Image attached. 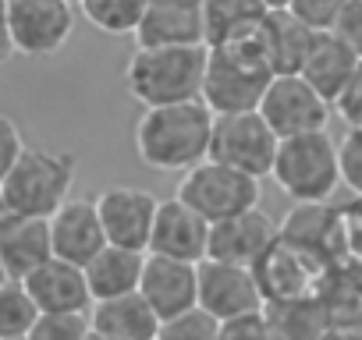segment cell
<instances>
[{
	"mask_svg": "<svg viewBox=\"0 0 362 340\" xmlns=\"http://www.w3.org/2000/svg\"><path fill=\"white\" fill-rule=\"evenodd\" d=\"M217 114L203 103H170L146 107L135 121V156L149 170H192L210 159Z\"/></svg>",
	"mask_w": 362,
	"mask_h": 340,
	"instance_id": "cell-1",
	"label": "cell"
},
{
	"mask_svg": "<svg viewBox=\"0 0 362 340\" xmlns=\"http://www.w3.org/2000/svg\"><path fill=\"white\" fill-rule=\"evenodd\" d=\"M206 61V47H135L124 64V89L142 110L203 99Z\"/></svg>",
	"mask_w": 362,
	"mask_h": 340,
	"instance_id": "cell-2",
	"label": "cell"
},
{
	"mask_svg": "<svg viewBox=\"0 0 362 340\" xmlns=\"http://www.w3.org/2000/svg\"><path fill=\"white\" fill-rule=\"evenodd\" d=\"M206 82H203V103L214 114H245L259 110L267 85L274 82V68L259 47V32L238 43L206 47Z\"/></svg>",
	"mask_w": 362,
	"mask_h": 340,
	"instance_id": "cell-3",
	"label": "cell"
},
{
	"mask_svg": "<svg viewBox=\"0 0 362 340\" xmlns=\"http://www.w3.org/2000/svg\"><path fill=\"white\" fill-rule=\"evenodd\" d=\"M78 178V159L68 149H43V145H25L18 163L8 170L0 181L4 199L15 217H43L50 220L75 188Z\"/></svg>",
	"mask_w": 362,
	"mask_h": 340,
	"instance_id": "cell-4",
	"label": "cell"
},
{
	"mask_svg": "<svg viewBox=\"0 0 362 340\" xmlns=\"http://www.w3.org/2000/svg\"><path fill=\"white\" fill-rule=\"evenodd\" d=\"M270 178L291 202H330L341 188L337 142L330 138V131L281 138Z\"/></svg>",
	"mask_w": 362,
	"mask_h": 340,
	"instance_id": "cell-5",
	"label": "cell"
},
{
	"mask_svg": "<svg viewBox=\"0 0 362 340\" xmlns=\"http://www.w3.org/2000/svg\"><path fill=\"white\" fill-rule=\"evenodd\" d=\"M174 195L185 206H192L203 220L221 224V220L256 210L263 199V188H259V178H249L242 170L224 166L217 159H203L199 166L181 174Z\"/></svg>",
	"mask_w": 362,
	"mask_h": 340,
	"instance_id": "cell-6",
	"label": "cell"
},
{
	"mask_svg": "<svg viewBox=\"0 0 362 340\" xmlns=\"http://www.w3.org/2000/svg\"><path fill=\"white\" fill-rule=\"evenodd\" d=\"M277 131L263 121L259 110L245 114H217L214 121V142H210V159L235 166L249 178H270L274 159H277Z\"/></svg>",
	"mask_w": 362,
	"mask_h": 340,
	"instance_id": "cell-7",
	"label": "cell"
},
{
	"mask_svg": "<svg viewBox=\"0 0 362 340\" xmlns=\"http://www.w3.org/2000/svg\"><path fill=\"white\" fill-rule=\"evenodd\" d=\"M75 8L71 0H8L15 50L33 61L61 54L75 32Z\"/></svg>",
	"mask_w": 362,
	"mask_h": 340,
	"instance_id": "cell-8",
	"label": "cell"
},
{
	"mask_svg": "<svg viewBox=\"0 0 362 340\" xmlns=\"http://www.w3.org/2000/svg\"><path fill=\"white\" fill-rule=\"evenodd\" d=\"M259 114L277 131V138H295L309 131H327L334 103L323 99L302 75H274V82L263 92Z\"/></svg>",
	"mask_w": 362,
	"mask_h": 340,
	"instance_id": "cell-9",
	"label": "cell"
},
{
	"mask_svg": "<svg viewBox=\"0 0 362 340\" xmlns=\"http://www.w3.org/2000/svg\"><path fill=\"white\" fill-rule=\"evenodd\" d=\"M256 269V280L263 287V298L267 305H277V301H298V298H316L323 291V280L330 273L327 262L313 259L309 252L288 245L284 238L274 241V248L252 266Z\"/></svg>",
	"mask_w": 362,
	"mask_h": 340,
	"instance_id": "cell-10",
	"label": "cell"
},
{
	"mask_svg": "<svg viewBox=\"0 0 362 340\" xmlns=\"http://www.w3.org/2000/svg\"><path fill=\"white\" fill-rule=\"evenodd\" d=\"M96 210L103 220L107 245L149 252V238H153V224L160 210V199L153 192L132 188V185H110L96 195Z\"/></svg>",
	"mask_w": 362,
	"mask_h": 340,
	"instance_id": "cell-11",
	"label": "cell"
},
{
	"mask_svg": "<svg viewBox=\"0 0 362 340\" xmlns=\"http://www.w3.org/2000/svg\"><path fill=\"white\" fill-rule=\"evenodd\" d=\"M199 308H206L214 319H238L249 312H263L267 298L256 280V269L203 259L199 262Z\"/></svg>",
	"mask_w": 362,
	"mask_h": 340,
	"instance_id": "cell-12",
	"label": "cell"
},
{
	"mask_svg": "<svg viewBox=\"0 0 362 340\" xmlns=\"http://www.w3.org/2000/svg\"><path fill=\"white\" fill-rule=\"evenodd\" d=\"M139 294L153 305L163 319H174L199 305V262L170 259V255H146V269L139 280Z\"/></svg>",
	"mask_w": 362,
	"mask_h": 340,
	"instance_id": "cell-13",
	"label": "cell"
},
{
	"mask_svg": "<svg viewBox=\"0 0 362 340\" xmlns=\"http://www.w3.org/2000/svg\"><path fill=\"white\" fill-rule=\"evenodd\" d=\"M135 47H206V0H149Z\"/></svg>",
	"mask_w": 362,
	"mask_h": 340,
	"instance_id": "cell-14",
	"label": "cell"
},
{
	"mask_svg": "<svg viewBox=\"0 0 362 340\" xmlns=\"http://www.w3.org/2000/svg\"><path fill=\"white\" fill-rule=\"evenodd\" d=\"M281 238L327 266L344 262L341 206H334V202H295L281 224Z\"/></svg>",
	"mask_w": 362,
	"mask_h": 340,
	"instance_id": "cell-15",
	"label": "cell"
},
{
	"mask_svg": "<svg viewBox=\"0 0 362 340\" xmlns=\"http://www.w3.org/2000/svg\"><path fill=\"white\" fill-rule=\"evenodd\" d=\"M281 238V227L274 224V217H267L259 206L249 213H238L231 220H221L210 227V252L206 259L217 262H235V266H256L274 241Z\"/></svg>",
	"mask_w": 362,
	"mask_h": 340,
	"instance_id": "cell-16",
	"label": "cell"
},
{
	"mask_svg": "<svg viewBox=\"0 0 362 340\" xmlns=\"http://www.w3.org/2000/svg\"><path fill=\"white\" fill-rule=\"evenodd\" d=\"M210 220H203L192 206H185L177 195L160 199L149 252L153 255H170V259H185V262H203L210 252Z\"/></svg>",
	"mask_w": 362,
	"mask_h": 340,
	"instance_id": "cell-17",
	"label": "cell"
},
{
	"mask_svg": "<svg viewBox=\"0 0 362 340\" xmlns=\"http://www.w3.org/2000/svg\"><path fill=\"white\" fill-rule=\"evenodd\" d=\"M50 238H54V255L75 266H86L93 255H100L107 248V234L96 199H68L50 217Z\"/></svg>",
	"mask_w": 362,
	"mask_h": 340,
	"instance_id": "cell-18",
	"label": "cell"
},
{
	"mask_svg": "<svg viewBox=\"0 0 362 340\" xmlns=\"http://www.w3.org/2000/svg\"><path fill=\"white\" fill-rule=\"evenodd\" d=\"M40 305V312H89L93 291L86 280V266H75L68 259H47L33 277L22 280Z\"/></svg>",
	"mask_w": 362,
	"mask_h": 340,
	"instance_id": "cell-19",
	"label": "cell"
},
{
	"mask_svg": "<svg viewBox=\"0 0 362 340\" xmlns=\"http://www.w3.org/2000/svg\"><path fill=\"white\" fill-rule=\"evenodd\" d=\"M47 259H54L50 220L43 217H11V224L0 231V262L11 280L33 277Z\"/></svg>",
	"mask_w": 362,
	"mask_h": 340,
	"instance_id": "cell-20",
	"label": "cell"
},
{
	"mask_svg": "<svg viewBox=\"0 0 362 340\" xmlns=\"http://www.w3.org/2000/svg\"><path fill=\"white\" fill-rule=\"evenodd\" d=\"M316 36L320 32L309 29L305 22H298L291 11H270L259 25V47H263L274 75H298Z\"/></svg>",
	"mask_w": 362,
	"mask_h": 340,
	"instance_id": "cell-21",
	"label": "cell"
},
{
	"mask_svg": "<svg viewBox=\"0 0 362 340\" xmlns=\"http://www.w3.org/2000/svg\"><path fill=\"white\" fill-rule=\"evenodd\" d=\"M89 322L96 333H103L110 340H153L160 333V315L153 312V305L139 291L93 301Z\"/></svg>",
	"mask_w": 362,
	"mask_h": 340,
	"instance_id": "cell-22",
	"label": "cell"
},
{
	"mask_svg": "<svg viewBox=\"0 0 362 340\" xmlns=\"http://www.w3.org/2000/svg\"><path fill=\"white\" fill-rule=\"evenodd\" d=\"M358 61H362V57H358L348 43H341L334 32H320L298 75H302L323 99L334 103V99L341 96V89L348 85V78L355 75Z\"/></svg>",
	"mask_w": 362,
	"mask_h": 340,
	"instance_id": "cell-23",
	"label": "cell"
},
{
	"mask_svg": "<svg viewBox=\"0 0 362 340\" xmlns=\"http://www.w3.org/2000/svg\"><path fill=\"white\" fill-rule=\"evenodd\" d=\"M146 255L149 252L117 248V245H107L100 255H93L86 262V280H89L93 301L121 298V294L139 291V280H142V269H146Z\"/></svg>",
	"mask_w": 362,
	"mask_h": 340,
	"instance_id": "cell-24",
	"label": "cell"
},
{
	"mask_svg": "<svg viewBox=\"0 0 362 340\" xmlns=\"http://www.w3.org/2000/svg\"><path fill=\"white\" fill-rule=\"evenodd\" d=\"M267 15L263 0H206V47L256 36Z\"/></svg>",
	"mask_w": 362,
	"mask_h": 340,
	"instance_id": "cell-25",
	"label": "cell"
},
{
	"mask_svg": "<svg viewBox=\"0 0 362 340\" xmlns=\"http://www.w3.org/2000/svg\"><path fill=\"white\" fill-rule=\"evenodd\" d=\"M263 312L274 329V340H323L330 329V312L320 294L298 301H277L267 305Z\"/></svg>",
	"mask_w": 362,
	"mask_h": 340,
	"instance_id": "cell-26",
	"label": "cell"
},
{
	"mask_svg": "<svg viewBox=\"0 0 362 340\" xmlns=\"http://www.w3.org/2000/svg\"><path fill=\"white\" fill-rule=\"evenodd\" d=\"M320 298L330 312V326H362V262L344 259L330 266Z\"/></svg>",
	"mask_w": 362,
	"mask_h": 340,
	"instance_id": "cell-27",
	"label": "cell"
},
{
	"mask_svg": "<svg viewBox=\"0 0 362 340\" xmlns=\"http://www.w3.org/2000/svg\"><path fill=\"white\" fill-rule=\"evenodd\" d=\"M149 0H78L82 18L103 36H135Z\"/></svg>",
	"mask_w": 362,
	"mask_h": 340,
	"instance_id": "cell-28",
	"label": "cell"
},
{
	"mask_svg": "<svg viewBox=\"0 0 362 340\" xmlns=\"http://www.w3.org/2000/svg\"><path fill=\"white\" fill-rule=\"evenodd\" d=\"M40 319V305L33 301L22 280H8L0 287V340H25Z\"/></svg>",
	"mask_w": 362,
	"mask_h": 340,
	"instance_id": "cell-29",
	"label": "cell"
},
{
	"mask_svg": "<svg viewBox=\"0 0 362 340\" xmlns=\"http://www.w3.org/2000/svg\"><path fill=\"white\" fill-rule=\"evenodd\" d=\"M160 340H221V319H214L206 308H189L174 319L160 322Z\"/></svg>",
	"mask_w": 362,
	"mask_h": 340,
	"instance_id": "cell-30",
	"label": "cell"
},
{
	"mask_svg": "<svg viewBox=\"0 0 362 340\" xmlns=\"http://www.w3.org/2000/svg\"><path fill=\"white\" fill-rule=\"evenodd\" d=\"M93 333L89 312H40L25 340H86Z\"/></svg>",
	"mask_w": 362,
	"mask_h": 340,
	"instance_id": "cell-31",
	"label": "cell"
},
{
	"mask_svg": "<svg viewBox=\"0 0 362 340\" xmlns=\"http://www.w3.org/2000/svg\"><path fill=\"white\" fill-rule=\"evenodd\" d=\"M337 163H341V185L351 195H362V128H348L337 138Z\"/></svg>",
	"mask_w": 362,
	"mask_h": 340,
	"instance_id": "cell-32",
	"label": "cell"
},
{
	"mask_svg": "<svg viewBox=\"0 0 362 340\" xmlns=\"http://www.w3.org/2000/svg\"><path fill=\"white\" fill-rule=\"evenodd\" d=\"M348 8V0H291V15L298 22H305L316 32H330L334 22L341 18V11Z\"/></svg>",
	"mask_w": 362,
	"mask_h": 340,
	"instance_id": "cell-33",
	"label": "cell"
},
{
	"mask_svg": "<svg viewBox=\"0 0 362 340\" xmlns=\"http://www.w3.org/2000/svg\"><path fill=\"white\" fill-rule=\"evenodd\" d=\"M221 340H274V329L267 322V312H249L238 319H224Z\"/></svg>",
	"mask_w": 362,
	"mask_h": 340,
	"instance_id": "cell-34",
	"label": "cell"
},
{
	"mask_svg": "<svg viewBox=\"0 0 362 340\" xmlns=\"http://www.w3.org/2000/svg\"><path fill=\"white\" fill-rule=\"evenodd\" d=\"M334 114L348 128H362V61H358L355 75L348 78V85L341 89V96L334 99Z\"/></svg>",
	"mask_w": 362,
	"mask_h": 340,
	"instance_id": "cell-35",
	"label": "cell"
},
{
	"mask_svg": "<svg viewBox=\"0 0 362 340\" xmlns=\"http://www.w3.org/2000/svg\"><path fill=\"white\" fill-rule=\"evenodd\" d=\"M341 231H344V259L362 262V195L341 206Z\"/></svg>",
	"mask_w": 362,
	"mask_h": 340,
	"instance_id": "cell-36",
	"label": "cell"
},
{
	"mask_svg": "<svg viewBox=\"0 0 362 340\" xmlns=\"http://www.w3.org/2000/svg\"><path fill=\"white\" fill-rule=\"evenodd\" d=\"M22 152H25V135H22V128H18L8 114H0V181L8 178V170L18 163Z\"/></svg>",
	"mask_w": 362,
	"mask_h": 340,
	"instance_id": "cell-37",
	"label": "cell"
},
{
	"mask_svg": "<svg viewBox=\"0 0 362 340\" xmlns=\"http://www.w3.org/2000/svg\"><path fill=\"white\" fill-rule=\"evenodd\" d=\"M330 32L362 57V0H348V8L341 11V18L334 22Z\"/></svg>",
	"mask_w": 362,
	"mask_h": 340,
	"instance_id": "cell-38",
	"label": "cell"
},
{
	"mask_svg": "<svg viewBox=\"0 0 362 340\" xmlns=\"http://www.w3.org/2000/svg\"><path fill=\"white\" fill-rule=\"evenodd\" d=\"M15 40H11V22H8V0H0V64L15 57Z\"/></svg>",
	"mask_w": 362,
	"mask_h": 340,
	"instance_id": "cell-39",
	"label": "cell"
},
{
	"mask_svg": "<svg viewBox=\"0 0 362 340\" xmlns=\"http://www.w3.org/2000/svg\"><path fill=\"white\" fill-rule=\"evenodd\" d=\"M11 217H15V213H11V206H8V199H4V188H0V231L11 224Z\"/></svg>",
	"mask_w": 362,
	"mask_h": 340,
	"instance_id": "cell-40",
	"label": "cell"
},
{
	"mask_svg": "<svg viewBox=\"0 0 362 340\" xmlns=\"http://www.w3.org/2000/svg\"><path fill=\"white\" fill-rule=\"evenodd\" d=\"M263 8H267V11H288L291 0H263Z\"/></svg>",
	"mask_w": 362,
	"mask_h": 340,
	"instance_id": "cell-41",
	"label": "cell"
},
{
	"mask_svg": "<svg viewBox=\"0 0 362 340\" xmlns=\"http://www.w3.org/2000/svg\"><path fill=\"white\" fill-rule=\"evenodd\" d=\"M8 280H11V277H8V269H4V262H0V287H4Z\"/></svg>",
	"mask_w": 362,
	"mask_h": 340,
	"instance_id": "cell-42",
	"label": "cell"
},
{
	"mask_svg": "<svg viewBox=\"0 0 362 340\" xmlns=\"http://www.w3.org/2000/svg\"><path fill=\"white\" fill-rule=\"evenodd\" d=\"M86 340H110V336H103V333H96V329H93V333H89Z\"/></svg>",
	"mask_w": 362,
	"mask_h": 340,
	"instance_id": "cell-43",
	"label": "cell"
},
{
	"mask_svg": "<svg viewBox=\"0 0 362 340\" xmlns=\"http://www.w3.org/2000/svg\"><path fill=\"white\" fill-rule=\"evenodd\" d=\"M71 4H78V0H71Z\"/></svg>",
	"mask_w": 362,
	"mask_h": 340,
	"instance_id": "cell-44",
	"label": "cell"
},
{
	"mask_svg": "<svg viewBox=\"0 0 362 340\" xmlns=\"http://www.w3.org/2000/svg\"><path fill=\"white\" fill-rule=\"evenodd\" d=\"M153 340H160V336H153Z\"/></svg>",
	"mask_w": 362,
	"mask_h": 340,
	"instance_id": "cell-45",
	"label": "cell"
}]
</instances>
